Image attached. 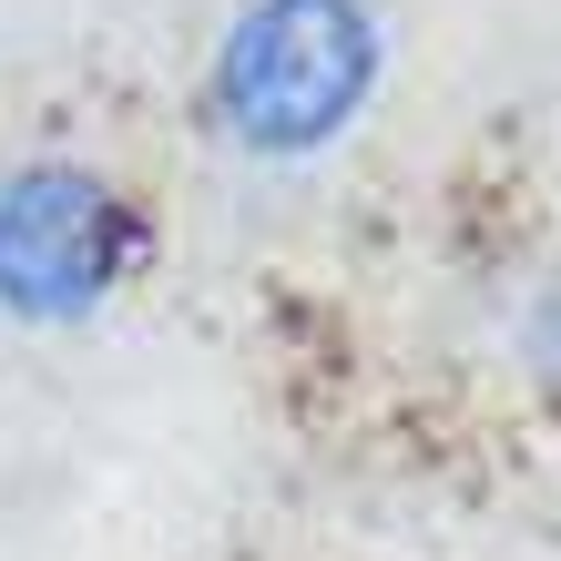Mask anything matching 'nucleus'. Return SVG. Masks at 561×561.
Segmentation results:
<instances>
[{"label": "nucleus", "mask_w": 561, "mask_h": 561, "mask_svg": "<svg viewBox=\"0 0 561 561\" xmlns=\"http://www.w3.org/2000/svg\"><path fill=\"white\" fill-rule=\"evenodd\" d=\"M520 357H531V368L561 388V286H541L531 307H520Z\"/></svg>", "instance_id": "obj_3"}, {"label": "nucleus", "mask_w": 561, "mask_h": 561, "mask_svg": "<svg viewBox=\"0 0 561 561\" xmlns=\"http://www.w3.org/2000/svg\"><path fill=\"white\" fill-rule=\"evenodd\" d=\"M134 255H144V215L113 174L61 163V153L0 174V317L82 327L123 296Z\"/></svg>", "instance_id": "obj_2"}, {"label": "nucleus", "mask_w": 561, "mask_h": 561, "mask_svg": "<svg viewBox=\"0 0 561 561\" xmlns=\"http://www.w3.org/2000/svg\"><path fill=\"white\" fill-rule=\"evenodd\" d=\"M378 0H236L215 42V123L255 163H307L378 103Z\"/></svg>", "instance_id": "obj_1"}]
</instances>
